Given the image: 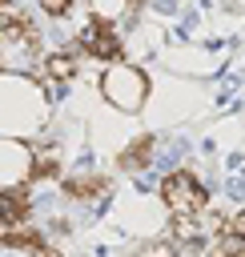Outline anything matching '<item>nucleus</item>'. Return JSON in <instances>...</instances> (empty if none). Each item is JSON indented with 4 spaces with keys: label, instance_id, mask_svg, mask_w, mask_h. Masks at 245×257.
Instances as JSON below:
<instances>
[{
    "label": "nucleus",
    "instance_id": "obj_2",
    "mask_svg": "<svg viewBox=\"0 0 245 257\" xmlns=\"http://www.w3.org/2000/svg\"><path fill=\"white\" fill-rule=\"evenodd\" d=\"M161 197H165V205L177 221H193L205 209V189L197 185L193 173H169L161 181Z\"/></svg>",
    "mask_w": 245,
    "mask_h": 257
},
{
    "label": "nucleus",
    "instance_id": "obj_7",
    "mask_svg": "<svg viewBox=\"0 0 245 257\" xmlns=\"http://www.w3.org/2000/svg\"><path fill=\"white\" fill-rule=\"evenodd\" d=\"M149 157H153V137L145 133L141 141H133V145L120 153V165H125V169H145V165H149Z\"/></svg>",
    "mask_w": 245,
    "mask_h": 257
},
{
    "label": "nucleus",
    "instance_id": "obj_11",
    "mask_svg": "<svg viewBox=\"0 0 245 257\" xmlns=\"http://www.w3.org/2000/svg\"><path fill=\"white\" fill-rule=\"evenodd\" d=\"M229 233L245 241V213H233V217H229Z\"/></svg>",
    "mask_w": 245,
    "mask_h": 257
},
{
    "label": "nucleus",
    "instance_id": "obj_3",
    "mask_svg": "<svg viewBox=\"0 0 245 257\" xmlns=\"http://www.w3.org/2000/svg\"><path fill=\"white\" fill-rule=\"evenodd\" d=\"M80 48L92 52L96 60H112V64H116V56H120V40H116V32H112L108 24H100V20H88V24L80 28Z\"/></svg>",
    "mask_w": 245,
    "mask_h": 257
},
{
    "label": "nucleus",
    "instance_id": "obj_4",
    "mask_svg": "<svg viewBox=\"0 0 245 257\" xmlns=\"http://www.w3.org/2000/svg\"><path fill=\"white\" fill-rule=\"evenodd\" d=\"M28 217V193L24 189H0V225H24Z\"/></svg>",
    "mask_w": 245,
    "mask_h": 257
},
{
    "label": "nucleus",
    "instance_id": "obj_13",
    "mask_svg": "<svg viewBox=\"0 0 245 257\" xmlns=\"http://www.w3.org/2000/svg\"><path fill=\"white\" fill-rule=\"evenodd\" d=\"M129 4H133V8H141V4H145V0H129Z\"/></svg>",
    "mask_w": 245,
    "mask_h": 257
},
{
    "label": "nucleus",
    "instance_id": "obj_12",
    "mask_svg": "<svg viewBox=\"0 0 245 257\" xmlns=\"http://www.w3.org/2000/svg\"><path fill=\"white\" fill-rule=\"evenodd\" d=\"M141 257H177V249H173V245H153V249H145Z\"/></svg>",
    "mask_w": 245,
    "mask_h": 257
},
{
    "label": "nucleus",
    "instance_id": "obj_5",
    "mask_svg": "<svg viewBox=\"0 0 245 257\" xmlns=\"http://www.w3.org/2000/svg\"><path fill=\"white\" fill-rule=\"evenodd\" d=\"M104 189H108L104 177H68V181H64V193L76 197V201H92V197H100Z\"/></svg>",
    "mask_w": 245,
    "mask_h": 257
},
{
    "label": "nucleus",
    "instance_id": "obj_6",
    "mask_svg": "<svg viewBox=\"0 0 245 257\" xmlns=\"http://www.w3.org/2000/svg\"><path fill=\"white\" fill-rule=\"evenodd\" d=\"M4 245L8 249H28V253H40L44 245H40V233L32 229V225H12V229H4Z\"/></svg>",
    "mask_w": 245,
    "mask_h": 257
},
{
    "label": "nucleus",
    "instance_id": "obj_1",
    "mask_svg": "<svg viewBox=\"0 0 245 257\" xmlns=\"http://www.w3.org/2000/svg\"><path fill=\"white\" fill-rule=\"evenodd\" d=\"M145 76L137 72V68H129V64H112L104 76H100V92H104V100H112L116 108H125V112H137L141 104H145Z\"/></svg>",
    "mask_w": 245,
    "mask_h": 257
},
{
    "label": "nucleus",
    "instance_id": "obj_8",
    "mask_svg": "<svg viewBox=\"0 0 245 257\" xmlns=\"http://www.w3.org/2000/svg\"><path fill=\"white\" fill-rule=\"evenodd\" d=\"M44 76H52V80H72V76H76V60H72L68 52H56V56L44 60Z\"/></svg>",
    "mask_w": 245,
    "mask_h": 257
},
{
    "label": "nucleus",
    "instance_id": "obj_10",
    "mask_svg": "<svg viewBox=\"0 0 245 257\" xmlns=\"http://www.w3.org/2000/svg\"><path fill=\"white\" fill-rule=\"evenodd\" d=\"M40 8H44L48 16H64V12H68V0H40Z\"/></svg>",
    "mask_w": 245,
    "mask_h": 257
},
{
    "label": "nucleus",
    "instance_id": "obj_9",
    "mask_svg": "<svg viewBox=\"0 0 245 257\" xmlns=\"http://www.w3.org/2000/svg\"><path fill=\"white\" fill-rule=\"evenodd\" d=\"M129 8H133L129 0H92V20H100V24H112V20H120Z\"/></svg>",
    "mask_w": 245,
    "mask_h": 257
}]
</instances>
